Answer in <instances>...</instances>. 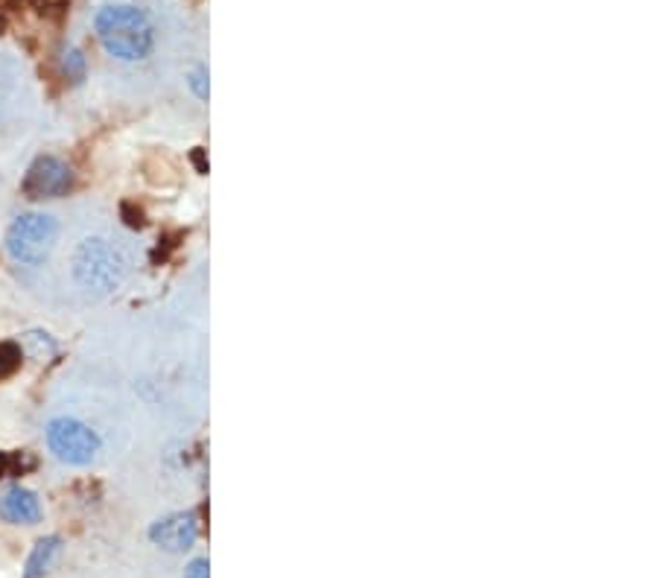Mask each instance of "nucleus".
Listing matches in <instances>:
<instances>
[{"instance_id":"nucleus-1","label":"nucleus","mask_w":657,"mask_h":578,"mask_svg":"<svg viewBox=\"0 0 657 578\" xmlns=\"http://www.w3.org/2000/svg\"><path fill=\"white\" fill-rule=\"evenodd\" d=\"M102 50L120 62H144L155 47V30L138 7H106L94 18Z\"/></svg>"},{"instance_id":"nucleus-2","label":"nucleus","mask_w":657,"mask_h":578,"mask_svg":"<svg viewBox=\"0 0 657 578\" xmlns=\"http://www.w3.org/2000/svg\"><path fill=\"white\" fill-rule=\"evenodd\" d=\"M70 272H73V281H77L86 293L109 295L126 281L129 261H126L124 252L106 237H88L82 239L77 246V252H73Z\"/></svg>"},{"instance_id":"nucleus-3","label":"nucleus","mask_w":657,"mask_h":578,"mask_svg":"<svg viewBox=\"0 0 657 578\" xmlns=\"http://www.w3.org/2000/svg\"><path fill=\"white\" fill-rule=\"evenodd\" d=\"M59 243V223L50 214L30 210L12 219L7 232V255L21 266H45Z\"/></svg>"},{"instance_id":"nucleus-4","label":"nucleus","mask_w":657,"mask_h":578,"mask_svg":"<svg viewBox=\"0 0 657 578\" xmlns=\"http://www.w3.org/2000/svg\"><path fill=\"white\" fill-rule=\"evenodd\" d=\"M47 448L62 464L70 468H86L97 459L102 441L100 435L77 418H53L45 430Z\"/></svg>"},{"instance_id":"nucleus-5","label":"nucleus","mask_w":657,"mask_h":578,"mask_svg":"<svg viewBox=\"0 0 657 578\" xmlns=\"http://www.w3.org/2000/svg\"><path fill=\"white\" fill-rule=\"evenodd\" d=\"M73 187V173L65 161L53 158V155H41L32 161L23 178V193L30 199H59Z\"/></svg>"},{"instance_id":"nucleus-6","label":"nucleus","mask_w":657,"mask_h":578,"mask_svg":"<svg viewBox=\"0 0 657 578\" xmlns=\"http://www.w3.org/2000/svg\"><path fill=\"white\" fill-rule=\"evenodd\" d=\"M199 538V520L194 511H176L149 526V540L164 552H187Z\"/></svg>"},{"instance_id":"nucleus-7","label":"nucleus","mask_w":657,"mask_h":578,"mask_svg":"<svg viewBox=\"0 0 657 578\" xmlns=\"http://www.w3.org/2000/svg\"><path fill=\"white\" fill-rule=\"evenodd\" d=\"M41 515H45V511H41L39 497H36L30 488L12 486L0 493V517H3L7 523L36 526L41 520Z\"/></svg>"},{"instance_id":"nucleus-8","label":"nucleus","mask_w":657,"mask_h":578,"mask_svg":"<svg viewBox=\"0 0 657 578\" xmlns=\"http://www.w3.org/2000/svg\"><path fill=\"white\" fill-rule=\"evenodd\" d=\"M59 552H62V538H56V535H50V538H41L36 547H32L30 558H27V567H23V578H41L45 576L50 567H53V561L59 558Z\"/></svg>"},{"instance_id":"nucleus-9","label":"nucleus","mask_w":657,"mask_h":578,"mask_svg":"<svg viewBox=\"0 0 657 578\" xmlns=\"http://www.w3.org/2000/svg\"><path fill=\"white\" fill-rule=\"evenodd\" d=\"M23 351L32 356V360H39V363H47V360H53L56 356V342L50 340V333H41V331H32L23 336Z\"/></svg>"},{"instance_id":"nucleus-10","label":"nucleus","mask_w":657,"mask_h":578,"mask_svg":"<svg viewBox=\"0 0 657 578\" xmlns=\"http://www.w3.org/2000/svg\"><path fill=\"white\" fill-rule=\"evenodd\" d=\"M62 70L73 86H79L86 79V56L79 53L77 47H68L62 53Z\"/></svg>"},{"instance_id":"nucleus-11","label":"nucleus","mask_w":657,"mask_h":578,"mask_svg":"<svg viewBox=\"0 0 657 578\" xmlns=\"http://www.w3.org/2000/svg\"><path fill=\"white\" fill-rule=\"evenodd\" d=\"M21 347L12 345V342H3V345H0V378H9V374L21 365Z\"/></svg>"},{"instance_id":"nucleus-12","label":"nucleus","mask_w":657,"mask_h":578,"mask_svg":"<svg viewBox=\"0 0 657 578\" xmlns=\"http://www.w3.org/2000/svg\"><path fill=\"white\" fill-rule=\"evenodd\" d=\"M190 88H194L199 100H208V70L196 68L194 74H190Z\"/></svg>"},{"instance_id":"nucleus-13","label":"nucleus","mask_w":657,"mask_h":578,"mask_svg":"<svg viewBox=\"0 0 657 578\" xmlns=\"http://www.w3.org/2000/svg\"><path fill=\"white\" fill-rule=\"evenodd\" d=\"M185 578H210V564H208V558H196V561L187 564Z\"/></svg>"},{"instance_id":"nucleus-14","label":"nucleus","mask_w":657,"mask_h":578,"mask_svg":"<svg viewBox=\"0 0 657 578\" xmlns=\"http://www.w3.org/2000/svg\"><path fill=\"white\" fill-rule=\"evenodd\" d=\"M0 30H3V21H0Z\"/></svg>"}]
</instances>
